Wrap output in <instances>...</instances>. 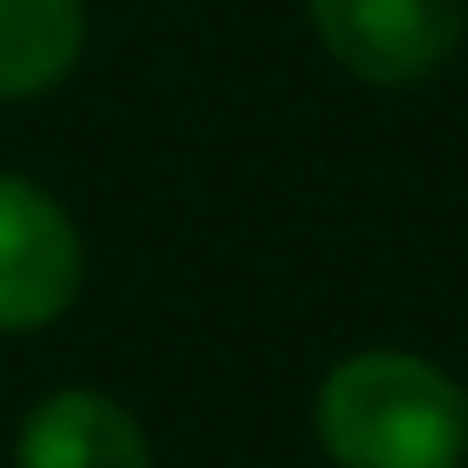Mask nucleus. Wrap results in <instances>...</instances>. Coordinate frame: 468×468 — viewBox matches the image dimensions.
<instances>
[{
    "label": "nucleus",
    "mask_w": 468,
    "mask_h": 468,
    "mask_svg": "<svg viewBox=\"0 0 468 468\" xmlns=\"http://www.w3.org/2000/svg\"><path fill=\"white\" fill-rule=\"evenodd\" d=\"M21 468H152V441L124 399L62 386L21 420Z\"/></svg>",
    "instance_id": "nucleus-4"
},
{
    "label": "nucleus",
    "mask_w": 468,
    "mask_h": 468,
    "mask_svg": "<svg viewBox=\"0 0 468 468\" xmlns=\"http://www.w3.org/2000/svg\"><path fill=\"white\" fill-rule=\"evenodd\" d=\"M324 56L372 90H413L468 35V0H303Z\"/></svg>",
    "instance_id": "nucleus-2"
},
{
    "label": "nucleus",
    "mask_w": 468,
    "mask_h": 468,
    "mask_svg": "<svg viewBox=\"0 0 468 468\" xmlns=\"http://www.w3.org/2000/svg\"><path fill=\"white\" fill-rule=\"evenodd\" d=\"M83 290V234L35 179L0 173V331H42Z\"/></svg>",
    "instance_id": "nucleus-3"
},
{
    "label": "nucleus",
    "mask_w": 468,
    "mask_h": 468,
    "mask_svg": "<svg viewBox=\"0 0 468 468\" xmlns=\"http://www.w3.org/2000/svg\"><path fill=\"white\" fill-rule=\"evenodd\" d=\"M83 0H0V103L42 97L83 56Z\"/></svg>",
    "instance_id": "nucleus-5"
},
{
    "label": "nucleus",
    "mask_w": 468,
    "mask_h": 468,
    "mask_svg": "<svg viewBox=\"0 0 468 468\" xmlns=\"http://www.w3.org/2000/svg\"><path fill=\"white\" fill-rule=\"evenodd\" d=\"M317 448L331 468H462L468 386L420 351H351L317 386Z\"/></svg>",
    "instance_id": "nucleus-1"
}]
</instances>
